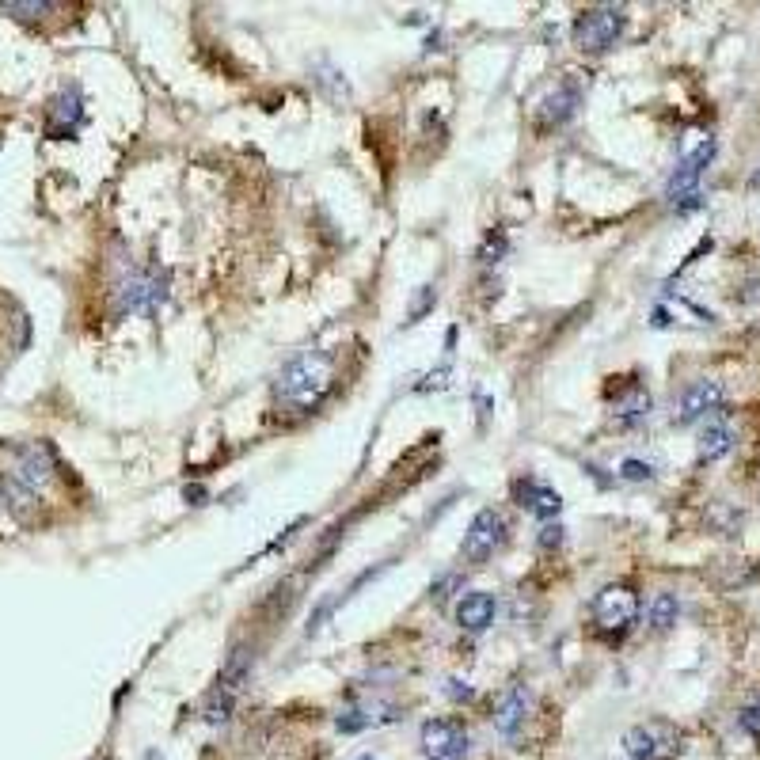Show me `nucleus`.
<instances>
[{
    "instance_id": "nucleus-2",
    "label": "nucleus",
    "mask_w": 760,
    "mask_h": 760,
    "mask_svg": "<svg viewBox=\"0 0 760 760\" xmlns=\"http://www.w3.org/2000/svg\"><path fill=\"white\" fill-rule=\"evenodd\" d=\"M627 27V12L616 4H597L586 8L582 16L574 19V46L586 50V54H605L612 50Z\"/></svg>"
},
{
    "instance_id": "nucleus-23",
    "label": "nucleus",
    "mask_w": 760,
    "mask_h": 760,
    "mask_svg": "<svg viewBox=\"0 0 760 760\" xmlns=\"http://www.w3.org/2000/svg\"><path fill=\"white\" fill-rule=\"evenodd\" d=\"M434 304H437V289L434 285H418L415 289V297H411V304H407V323H418L426 312H434Z\"/></svg>"
},
{
    "instance_id": "nucleus-30",
    "label": "nucleus",
    "mask_w": 760,
    "mask_h": 760,
    "mask_svg": "<svg viewBox=\"0 0 760 760\" xmlns=\"http://www.w3.org/2000/svg\"><path fill=\"white\" fill-rule=\"evenodd\" d=\"M183 498H187L190 506H206L209 491L202 487V483H187V487H183Z\"/></svg>"
},
{
    "instance_id": "nucleus-9",
    "label": "nucleus",
    "mask_w": 760,
    "mask_h": 760,
    "mask_svg": "<svg viewBox=\"0 0 760 760\" xmlns=\"http://www.w3.org/2000/svg\"><path fill=\"white\" fill-rule=\"evenodd\" d=\"M715 152H719V141H715V137H703L696 149L684 152V160L677 164V171L669 175V183H665V198L673 202L677 194H688V190H700V175H703L707 168H711Z\"/></svg>"
},
{
    "instance_id": "nucleus-16",
    "label": "nucleus",
    "mask_w": 760,
    "mask_h": 760,
    "mask_svg": "<svg viewBox=\"0 0 760 760\" xmlns=\"http://www.w3.org/2000/svg\"><path fill=\"white\" fill-rule=\"evenodd\" d=\"M650 407H654V399H650V392H646L643 384H624L620 388V396L612 399V415H616V422L620 426H639L643 418H650Z\"/></svg>"
},
{
    "instance_id": "nucleus-5",
    "label": "nucleus",
    "mask_w": 760,
    "mask_h": 760,
    "mask_svg": "<svg viewBox=\"0 0 760 760\" xmlns=\"http://www.w3.org/2000/svg\"><path fill=\"white\" fill-rule=\"evenodd\" d=\"M624 749L631 760H669L681 745L669 722H639L624 734Z\"/></svg>"
},
{
    "instance_id": "nucleus-24",
    "label": "nucleus",
    "mask_w": 760,
    "mask_h": 760,
    "mask_svg": "<svg viewBox=\"0 0 760 760\" xmlns=\"http://www.w3.org/2000/svg\"><path fill=\"white\" fill-rule=\"evenodd\" d=\"M57 4L50 0H31V4H16V0H8V4H0V12H8V16H19V19H35L42 12H54Z\"/></svg>"
},
{
    "instance_id": "nucleus-28",
    "label": "nucleus",
    "mask_w": 760,
    "mask_h": 760,
    "mask_svg": "<svg viewBox=\"0 0 760 760\" xmlns=\"http://www.w3.org/2000/svg\"><path fill=\"white\" fill-rule=\"evenodd\" d=\"M738 722H741V730H749V734H757L760 738V696L753 703H745V707H741Z\"/></svg>"
},
{
    "instance_id": "nucleus-25",
    "label": "nucleus",
    "mask_w": 760,
    "mask_h": 760,
    "mask_svg": "<svg viewBox=\"0 0 760 760\" xmlns=\"http://www.w3.org/2000/svg\"><path fill=\"white\" fill-rule=\"evenodd\" d=\"M654 475V468L646 464V460H635V456H627L624 464H620V479H627V483H646Z\"/></svg>"
},
{
    "instance_id": "nucleus-8",
    "label": "nucleus",
    "mask_w": 760,
    "mask_h": 760,
    "mask_svg": "<svg viewBox=\"0 0 760 760\" xmlns=\"http://www.w3.org/2000/svg\"><path fill=\"white\" fill-rule=\"evenodd\" d=\"M468 730L456 719H430L422 726V753L430 760H460L468 757Z\"/></svg>"
},
{
    "instance_id": "nucleus-29",
    "label": "nucleus",
    "mask_w": 760,
    "mask_h": 760,
    "mask_svg": "<svg viewBox=\"0 0 760 760\" xmlns=\"http://www.w3.org/2000/svg\"><path fill=\"white\" fill-rule=\"evenodd\" d=\"M669 206L677 209L681 217H684V213H696V209L703 206V194H700V190H688V194H677V198H673Z\"/></svg>"
},
{
    "instance_id": "nucleus-3",
    "label": "nucleus",
    "mask_w": 760,
    "mask_h": 760,
    "mask_svg": "<svg viewBox=\"0 0 760 760\" xmlns=\"http://www.w3.org/2000/svg\"><path fill=\"white\" fill-rule=\"evenodd\" d=\"M639 620V597L631 586H605L593 597V627L605 639H624Z\"/></svg>"
},
{
    "instance_id": "nucleus-12",
    "label": "nucleus",
    "mask_w": 760,
    "mask_h": 760,
    "mask_svg": "<svg viewBox=\"0 0 760 760\" xmlns=\"http://www.w3.org/2000/svg\"><path fill=\"white\" fill-rule=\"evenodd\" d=\"M513 498H517V506L521 510H529L532 517H540V521H551V517H559L563 510V494L548 487V483H540V479H517L513 483Z\"/></svg>"
},
{
    "instance_id": "nucleus-1",
    "label": "nucleus",
    "mask_w": 760,
    "mask_h": 760,
    "mask_svg": "<svg viewBox=\"0 0 760 760\" xmlns=\"http://www.w3.org/2000/svg\"><path fill=\"white\" fill-rule=\"evenodd\" d=\"M335 384V365L327 354H297L293 361H285L278 380H274V399L289 407V411H312Z\"/></svg>"
},
{
    "instance_id": "nucleus-13",
    "label": "nucleus",
    "mask_w": 760,
    "mask_h": 760,
    "mask_svg": "<svg viewBox=\"0 0 760 760\" xmlns=\"http://www.w3.org/2000/svg\"><path fill=\"white\" fill-rule=\"evenodd\" d=\"M494 616H498V601L487 589H472V593H464L456 601V624L464 627V631H472V635L487 631L494 624Z\"/></svg>"
},
{
    "instance_id": "nucleus-7",
    "label": "nucleus",
    "mask_w": 760,
    "mask_h": 760,
    "mask_svg": "<svg viewBox=\"0 0 760 760\" xmlns=\"http://www.w3.org/2000/svg\"><path fill=\"white\" fill-rule=\"evenodd\" d=\"M502 540H506V521H502V513L498 510H479L472 517L468 532H464L460 555H464L468 563H483V559H491L494 551L502 548Z\"/></svg>"
},
{
    "instance_id": "nucleus-27",
    "label": "nucleus",
    "mask_w": 760,
    "mask_h": 760,
    "mask_svg": "<svg viewBox=\"0 0 760 760\" xmlns=\"http://www.w3.org/2000/svg\"><path fill=\"white\" fill-rule=\"evenodd\" d=\"M536 544L544 551H555L559 544H563V525L559 521H544V529H540V536H536Z\"/></svg>"
},
{
    "instance_id": "nucleus-20",
    "label": "nucleus",
    "mask_w": 760,
    "mask_h": 760,
    "mask_svg": "<svg viewBox=\"0 0 760 760\" xmlns=\"http://www.w3.org/2000/svg\"><path fill=\"white\" fill-rule=\"evenodd\" d=\"M677 616H681V601H677V593H654V601L646 605V624L654 627V631H669V627L677 624Z\"/></svg>"
},
{
    "instance_id": "nucleus-15",
    "label": "nucleus",
    "mask_w": 760,
    "mask_h": 760,
    "mask_svg": "<svg viewBox=\"0 0 760 760\" xmlns=\"http://www.w3.org/2000/svg\"><path fill=\"white\" fill-rule=\"evenodd\" d=\"M578 103H582V88H578V84H559L555 92H548L540 99L536 114H540L544 126H563L567 118H574Z\"/></svg>"
},
{
    "instance_id": "nucleus-17",
    "label": "nucleus",
    "mask_w": 760,
    "mask_h": 760,
    "mask_svg": "<svg viewBox=\"0 0 760 760\" xmlns=\"http://www.w3.org/2000/svg\"><path fill=\"white\" fill-rule=\"evenodd\" d=\"M734 441H738L734 426H730L726 418H711V422H707V426L700 430V441H696V456H700L703 464H715V460H722V456L734 449Z\"/></svg>"
},
{
    "instance_id": "nucleus-26",
    "label": "nucleus",
    "mask_w": 760,
    "mask_h": 760,
    "mask_svg": "<svg viewBox=\"0 0 760 760\" xmlns=\"http://www.w3.org/2000/svg\"><path fill=\"white\" fill-rule=\"evenodd\" d=\"M456 586H464V578H460V574H441L434 586H430V601H449Z\"/></svg>"
},
{
    "instance_id": "nucleus-4",
    "label": "nucleus",
    "mask_w": 760,
    "mask_h": 760,
    "mask_svg": "<svg viewBox=\"0 0 760 760\" xmlns=\"http://www.w3.org/2000/svg\"><path fill=\"white\" fill-rule=\"evenodd\" d=\"M168 301V274L164 270H137L130 278H122L114 289V308L118 316H137V312H156Z\"/></svg>"
},
{
    "instance_id": "nucleus-14",
    "label": "nucleus",
    "mask_w": 760,
    "mask_h": 760,
    "mask_svg": "<svg viewBox=\"0 0 760 760\" xmlns=\"http://www.w3.org/2000/svg\"><path fill=\"white\" fill-rule=\"evenodd\" d=\"M529 707H532V692L525 684H513L510 692L498 700V711H494V726H498V734L502 738H513L517 734V726L529 719Z\"/></svg>"
},
{
    "instance_id": "nucleus-11",
    "label": "nucleus",
    "mask_w": 760,
    "mask_h": 760,
    "mask_svg": "<svg viewBox=\"0 0 760 760\" xmlns=\"http://www.w3.org/2000/svg\"><path fill=\"white\" fill-rule=\"evenodd\" d=\"M80 122H84V95L80 88H65L61 95H54V103H50V111H46V133L50 137H73L80 130Z\"/></svg>"
},
{
    "instance_id": "nucleus-18",
    "label": "nucleus",
    "mask_w": 760,
    "mask_h": 760,
    "mask_svg": "<svg viewBox=\"0 0 760 760\" xmlns=\"http://www.w3.org/2000/svg\"><path fill=\"white\" fill-rule=\"evenodd\" d=\"M251 669H255V650L251 646H232V654H228L221 673H217V688H225V692L236 696L251 681Z\"/></svg>"
},
{
    "instance_id": "nucleus-22",
    "label": "nucleus",
    "mask_w": 760,
    "mask_h": 760,
    "mask_svg": "<svg viewBox=\"0 0 760 760\" xmlns=\"http://www.w3.org/2000/svg\"><path fill=\"white\" fill-rule=\"evenodd\" d=\"M510 251V240H506V232H491L483 244H479V251H475V259H479V266H494V263H502V255Z\"/></svg>"
},
{
    "instance_id": "nucleus-21",
    "label": "nucleus",
    "mask_w": 760,
    "mask_h": 760,
    "mask_svg": "<svg viewBox=\"0 0 760 760\" xmlns=\"http://www.w3.org/2000/svg\"><path fill=\"white\" fill-rule=\"evenodd\" d=\"M232 703H236L232 692H225V688H213V692L206 696V703H202V719H206L209 726H221V722L232 719Z\"/></svg>"
},
{
    "instance_id": "nucleus-31",
    "label": "nucleus",
    "mask_w": 760,
    "mask_h": 760,
    "mask_svg": "<svg viewBox=\"0 0 760 760\" xmlns=\"http://www.w3.org/2000/svg\"><path fill=\"white\" fill-rule=\"evenodd\" d=\"M453 700H472V688L468 684H460V681H449V688H445Z\"/></svg>"
},
{
    "instance_id": "nucleus-6",
    "label": "nucleus",
    "mask_w": 760,
    "mask_h": 760,
    "mask_svg": "<svg viewBox=\"0 0 760 760\" xmlns=\"http://www.w3.org/2000/svg\"><path fill=\"white\" fill-rule=\"evenodd\" d=\"M722 403H726V384H722V380H711V377L692 380L681 396H677L673 422H677V426H692V422H700V418L715 415Z\"/></svg>"
},
{
    "instance_id": "nucleus-19",
    "label": "nucleus",
    "mask_w": 760,
    "mask_h": 760,
    "mask_svg": "<svg viewBox=\"0 0 760 760\" xmlns=\"http://www.w3.org/2000/svg\"><path fill=\"white\" fill-rule=\"evenodd\" d=\"M0 494H4V506H8V513H12L16 521H27V517L38 510V491L27 487L23 479H16L12 472L0 475Z\"/></svg>"
},
{
    "instance_id": "nucleus-32",
    "label": "nucleus",
    "mask_w": 760,
    "mask_h": 760,
    "mask_svg": "<svg viewBox=\"0 0 760 760\" xmlns=\"http://www.w3.org/2000/svg\"><path fill=\"white\" fill-rule=\"evenodd\" d=\"M358 760H377V757H373V753H365V757H358Z\"/></svg>"
},
{
    "instance_id": "nucleus-10",
    "label": "nucleus",
    "mask_w": 760,
    "mask_h": 760,
    "mask_svg": "<svg viewBox=\"0 0 760 760\" xmlns=\"http://www.w3.org/2000/svg\"><path fill=\"white\" fill-rule=\"evenodd\" d=\"M12 475L38 491V487H46V483L57 475V453L46 445V441H27V445H19L16 449Z\"/></svg>"
}]
</instances>
